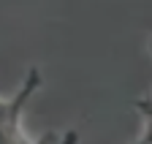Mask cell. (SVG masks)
<instances>
[{
	"instance_id": "3957f363",
	"label": "cell",
	"mask_w": 152,
	"mask_h": 144,
	"mask_svg": "<svg viewBox=\"0 0 152 144\" xmlns=\"http://www.w3.org/2000/svg\"><path fill=\"white\" fill-rule=\"evenodd\" d=\"M76 141H79L76 131H68V133H49L46 139H41L38 144H76Z\"/></svg>"
},
{
	"instance_id": "277c9868",
	"label": "cell",
	"mask_w": 152,
	"mask_h": 144,
	"mask_svg": "<svg viewBox=\"0 0 152 144\" xmlns=\"http://www.w3.org/2000/svg\"><path fill=\"white\" fill-rule=\"evenodd\" d=\"M149 95H152V90H149Z\"/></svg>"
},
{
	"instance_id": "7a4b0ae2",
	"label": "cell",
	"mask_w": 152,
	"mask_h": 144,
	"mask_svg": "<svg viewBox=\"0 0 152 144\" xmlns=\"http://www.w3.org/2000/svg\"><path fill=\"white\" fill-rule=\"evenodd\" d=\"M136 106H139V112L144 114V131H141V136L133 141V144H152V95L139 98Z\"/></svg>"
},
{
	"instance_id": "6da1fadb",
	"label": "cell",
	"mask_w": 152,
	"mask_h": 144,
	"mask_svg": "<svg viewBox=\"0 0 152 144\" xmlns=\"http://www.w3.org/2000/svg\"><path fill=\"white\" fill-rule=\"evenodd\" d=\"M41 87V71L38 68H30L27 71V79L22 82V87L16 90V95L8 98L3 103V120H0V128H3V144H30L19 128V120H22V112L27 101L33 98V93Z\"/></svg>"
}]
</instances>
